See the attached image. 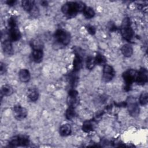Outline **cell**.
Wrapping results in <instances>:
<instances>
[{
	"label": "cell",
	"instance_id": "cell-10",
	"mask_svg": "<svg viewBox=\"0 0 148 148\" xmlns=\"http://www.w3.org/2000/svg\"><path fill=\"white\" fill-rule=\"evenodd\" d=\"M9 36V39L12 42V41L14 42V41H17L20 40V39L21 37V35L19 29L16 27L10 28Z\"/></svg>",
	"mask_w": 148,
	"mask_h": 148
},
{
	"label": "cell",
	"instance_id": "cell-31",
	"mask_svg": "<svg viewBox=\"0 0 148 148\" xmlns=\"http://www.w3.org/2000/svg\"><path fill=\"white\" fill-rule=\"evenodd\" d=\"M6 3H7L8 5H10V6H12V5H13L15 4V3L16 2V1H6Z\"/></svg>",
	"mask_w": 148,
	"mask_h": 148
},
{
	"label": "cell",
	"instance_id": "cell-18",
	"mask_svg": "<svg viewBox=\"0 0 148 148\" xmlns=\"http://www.w3.org/2000/svg\"><path fill=\"white\" fill-rule=\"evenodd\" d=\"M121 51L124 57H130L132 55L133 49L130 45L125 44L122 46L121 49Z\"/></svg>",
	"mask_w": 148,
	"mask_h": 148
},
{
	"label": "cell",
	"instance_id": "cell-6",
	"mask_svg": "<svg viewBox=\"0 0 148 148\" xmlns=\"http://www.w3.org/2000/svg\"><path fill=\"white\" fill-rule=\"evenodd\" d=\"M137 74L138 71L134 69H128L123 73V77L127 86H130L135 82Z\"/></svg>",
	"mask_w": 148,
	"mask_h": 148
},
{
	"label": "cell",
	"instance_id": "cell-25",
	"mask_svg": "<svg viewBox=\"0 0 148 148\" xmlns=\"http://www.w3.org/2000/svg\"><path fill=\"white\" fill-rule=\"evenodd\" d=\"M139 103L141 105H145L147 103L148 95L146 92H143L139 97Z\"/></svg>",
	"mask_w": 148,
	"mask_h": 148
},
{
	"label": "cell",
	"instance_id": "cell-5",
	"mask_svg": "<svg viewBox=\"0 0 148 148\" xmlns=\"http://www.w3.org/2000/svg\"><path fill=\"white\" fill-rule=\"evenodd\" d=\"M126 104L129 113L131 116L136 117L139 114V108L135 98L132 97H129L127 100Z\"/></svg>",
	"mask_w": 148,
	"mask_h": 148
},
{
	"label": "cell",
	"instance_id": "cell-1",
	"mask_svg": "<svg viewBox=\"0 0 148 148\" xmlns=\"http://www.w3.org/2000/svg\"><path fill=\"white\" fill-rule=\"evenodd\" d=\"M121 33L123 37L127 40H131L134 35V31L131 26L130 20L126 17L123 20L121 27Z\"/></svg>",
	"mask_w": 148,
	"mask_h": 148
},
{
	"label": "cell",
	"instance_id": "cell-7",
	"mask_svg": "<svg viewBox=\"0 0 148 148\" xmlns=\"http://www.w3.org/2000/svg\"><path fill=\"white\" fill-rule=\"evenodd\" d=\"M69 107L75 108L79 104V99L78 97V92L75 89H71L69 91L68 97L67 99Z\"/></svg>",
	"mask_w": 148,
	"mask_h": 148
},
{
	"label": "cell",
	"instance_id": "cell-11",
	"mask_svg": "<svg viewBox=\"0 0 148 148\" xmlns=\"http://www.w3.org/2000/svg\"><path fill=\"white\" fill-rule=\"evenodd\" d=\"M135 82L139 85H143L147 82V74L143 69H141L140 71L138 72L137 76Z\"/></svg>",
	"mask_w": 148,
	"mask_h": 148
},
{
	"label": "cell",
	"instance_id": "cell-16",
	"mask_svg": "<svg viewBox=\"0 0 148 148\" xmlns=\"http://www.w3.org/2000/svg\"><path fill=\"white\" fill-rule=\"evenodd\" d=\"M73 71L75 72H77L80 69L82 66V58L81 56L76 53L75 54V57L73 62Z\"/></svg>",
	"mask_w": 148,
	"mask_h": 148
},
{
	"label": "cell",
	"instance_id": "cell-4",
	"mask_svg": "<svg viewBox=\"0 0 148 148\" xmlns=\"http://www.w3.org/2000/svg\"><path fill=\"white\" fill-rule=\"evenodd\" d=\"M29 140L25 135H16L11 138L9 141V145L11 147L26 146L29 145Z\"/></svg>",
	"mask_w": 148,
	"mask_h": 148
},
{
	"label": "cell",
	"instance_id": "cell-15",
	"mask_svg": "<svg viewBox=\"0 0 148 148\" xmlns=\"http://www.w3.org/2000/svg\"><path fill=\"white\" fill-rule=\"evenodd\" d=\"M2 49L6 54H11L13 53V47L12 45V41L10 39L5 40L2 43Z\"/></svg>",
	"mask_w": 148,
	"mask_h": 148
},
{
	"label": "cell",
	"instance_id": "cell-17",
	"mask_svg": "<svg viewBox=\"0 0 148 148\" xmlns=\"http://www.w3.org/2000/svg\"><path fill=\"white\" fill-rule=\"evenodd\" d=\"M72 131L71 126L69 124H65L60 128V134L62 136H66L71 134Z\"/></svg>",
	"mask_w": 148,
	"mask_h": 148
},
{
	"label": "cell",
	"instance_id": "cell-12",
	"mask_svg": "<svg viewBox=\"0 0 148 148\" xmlns=\"http://www.w3.org/2000/svg\"><path fill=\"white\" fill-rule=\"evenodd\" d=\"M27 96L32 102L37 101L39 97V91L38 88L34 87H29L27 90Z\"/></svg>",
	"mask_w": 148,
	"mask_h": 148
},
{
	"label": "cell",
	"instance_id": "cell-32",
	"mask_svg": "<svg viewBox=\"0 0 148 148\" xmlns=\"http://www.w3.org/2000/svg\"><path fill=\"white\" fill-rule=\"evenodd\" d=\"M41 4L42 6H46L47 5V2L46 1H42Z\"/></svg>",
	"mask_w": 148,
	"mask_h": 148
},
{
	"label": "cell",
	"instance_id": "cell-9",
	"mask_svg": "<svg viewBox=\"0 0 148 148\" xmlns=\"http://www.w3.org/2000/svg\"><path fill=\"white\" fill-rule=\"evenodd\" d=\"M114 76V71L112 66L109 65H105L103 68L102 79L104 82H110Z\"/></svg>",
	"mask_w": 148,
	"mask_h": 148
},
{
	"label": "cell",
	"instance_id": "cell-21",
	"mask_svg": "<svg viewBox=\"0 0 148 148\" xmlns=\"http://www.w3.org/2000/svg\"><path fill=\"white\" fill-rule=\"evenodd\" d=\"M31 45L32 47L33 50L34 49H42L43 50V44L41 40L39 39H33L31 42Z\"/></svg>",
	"mask_w": 148,
	"mask_h": 148
},
{
	"label": "cell",
	"instance_id": "cell-26",
	"mask_svg": "<svg viewBox=\"0 0 148 148\" xmlns=\"http://www.w3.org/2000/svg\"><path fill=\"white\" fill-rule=\"evenodd\" d=\"M75 108L72 107H69L68 109L66 111V117L68 120H71L73 119L75 116Z\"/></svg>",
	"mask_w": 148,
	"mask_h": 148
},
{
	"label": "cell",
	"instance_id": "cell-27",
	"mask_svg": "<svg viewBox=\"0 0 148 148\" xmlns=\"http://www.w3.org/2000/svg\"><path fill=\"white\" fill-rule=\"evenodd\" d=\"M95 61L96 64L101 65V64H103L105 63L106 59L103 55H102L101 54H98L95 58Z\"/></svg>",
	"mask_w": 148,
	"mask_h": 148
},
{
	"label": "cell",
	"instance_id": "cell-30",
	"mask_svg": "<svg viewBox=\"0 0 148 148\" xmlns=\"http://www.w3.org/2000/svg\"><path fill=\"white\" fill-rule=\"evenodd\" d=\"M6 65L3 63V62H1V65H0V72L1 75H3V73H5V72L6 71Z\"/></svg>",
	"mask_w": 148,
	"mask_h": 148
},
{
	"label": "cell",
	"instance_id": "cell-20",
	"mask_svg": "<svg viewBox=\"0 0 148 148\" xmlns=\"http://www.w3.org/2000/svg\"><path fill=\"white\" fill-rule=\"evenodd\" d=\"M1 93L3 96H10L13 93V89L12 87L9 84H4L1 87Z\"/></svg>",
	"mask_w": 148,
	"mask_h": 148
},
{
	"label": "cell",
	"instance_id": "cell-28",
	"mask_svg": "<svg viewBox=\"0 0 148 148\" xmlns=\"http://www.w3.org/2000/svg\"><path fill=\"white\" fill-rule=\"evenodd\" d=\"M8 25L10 27V28L17 27L16 19L14 17H12L9 19V20H8Z\"/></svg>",
	"mask_w": 148,
	"mask_h": 148
},
{
	"label": "cell",
	"instance_id": "cell-24",
	"mask_svg": "<svg viewBox=\"0 0 148 148\" xmlns=\"http://www.w3.org/2000/svg\"><path fill=\"white\" fill-rule=\"evenodd\" d=\"M96 65L95 64V58L89 56L87 58L86 60V66L87 68L88 69H92L94 66Z\"/></svg>",
	"mask_w": 148,
	"mask_h": 148
},
{
	"label": "cell",
	"instance_id": "cell-14",
	"mask_svg": "<svg viewBox=\"0 0 148 148\" xmlns=\"http://www.w3.org/2000/svg\"><path fill=\"white\" fill-rule=\"evenodd\" d=\"M43 56V50L42 49H34L32 53V57L33 61L36 63H39L42 61Z\"/></svg>",
	"mask_w": 148,
	"mask_h": 148
},
{
	"label": "cell",
	"instance_id": "cell-2",
	"mask_svg": "<svg viewBox=\"0 0 148 148\" xmlns=\"http://www.w3.org/2000/svg\"><path fill=\"white\" fill-rule=\"evenodd\" d=\"M62 13L68 17H73L76 15L79 10L77 2H68L61 7Z\"/></svg>",
	"mask_w": 148,
	"mask_h": 148
},
{
	"label": "cell",
	"instance_id": "cell-3",
	"mask_svg": "<svg viewBox=\"0 0 148 148\" xmlns=\"http://www.w3.org/2000/svg\"><path fill=\"white\" fill-rule=\"evenodd\" d=\"M54 38L59 44L66 46L70 42L71 35L65 30L58 29L54 33Z\"/></svg>",
	"mask_w": 148,
	"mask_h": 148
},
{
	"label": "cell",
	"instance_id": "cell-13",
	"mask_svg": "<svg viewBox=\"0 0 148 148\" xmlns=\"http://www.w3.org/2000/svg\"><path fill=\"white\" fill-rule=\"evenodd\" d=\"M19 79L21 82L27 83L29 82L31 78V75L29 71L27 69H21L18 72Z\"/></svg>",
	"mask_w": 148,
	"mask_h": 148
},
{
	"label": "cell",
	"instance_id": "cell-19",
	"mask_svg": "<svg viewBox=\"0 0 148 148\" xmlns=\"http://www.w3.org/2000/svg\"><path fill=\"white\" fill-rule=\"evenodd\" d=\"M21 4L24 9L29 13L31 12V11L35 6V2L34 1H30V0L23 1L21 2Z\"/></svg>",
	"mask_w": 148,
	"mask_h": 148
},
{
	"label": "cell",
	"instance_id": "cell-29",
	"mask_svg": "<svg viewBox=\"0 0 148 148\" xmlns=\"http://www.w3.org/2000/svg\"><path fill=\"white\" fill-rule=\"evenodd\" d=\"M86 29H87V31L88 32V33L90 34L91 35H94L95 34L96 30H95V28L94 26L88 25L86 27Z\"/></svg>",
	"mask_w": 148,
	"mask_h": 148
},
{
	"label": "cell",
	"instance_id": "cell-8",
	"mask_svg": "<svg viewBox=\"0 0 148 148\" xmlns=\"http://www.w3.org/2000/svg\"><path fill=\"white\" fill-rule=\"evenodd\" d=\"M13 114L16 120L20 121L27 117V110L20 105H16L13 107Z\"/></svg>",
	"mask_w": 148,
	"mask_h": 148
},
{
	"label": "cell",
	"instance_id": "cell-22",
	"mask_svg": "<svg viewBox=\"0 0 148 148\" xmlns=\"http://www.w3.org/2000/svg\"><path fill=\"white\" fill-rule=\"evenodd\" d=\"M94 129V125L90 120L85 121L82 125V130L85 132H89Z\"/></svg>",
	"mask_w": 148,
	"mask_h": 148
},
{
	"label": "cell",
	"instance_id": "cell-23",
	"mask_svg": "<svg viewBox=\"0 0 148 148\" xmlns=\"http://www.w3.org/2000/svg\"><path fill=\"white\" fill-rule=\"evenodd\" d=\"M83 14L86 18L90 19L94 16L95 12L92 8L90 7H86L83 11Z\"/></svg>",
	"mask_w": 148,
	"mask_h": 148
}]
</instances>
